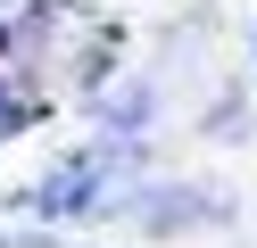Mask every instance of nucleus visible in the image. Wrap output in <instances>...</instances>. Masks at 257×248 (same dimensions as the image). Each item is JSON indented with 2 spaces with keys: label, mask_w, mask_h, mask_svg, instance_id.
I'll return each mask as SVG.
<instances>
[{
  "label": "nucleus",
  "mask_w": 257,
  "mask_h": 248,
  "mask_svg": "<svg viewBox=\"0 0 257 248\" xmlns=\"http://www.w3.org/2000/svg\"><path fill=\"white\" fill-rule=\"evenodd\" d=\"M25 124V108H17V91H0V132H17Z\"/></svg>",
  "instance_id": "nucleus-1"
}]
</instances>
